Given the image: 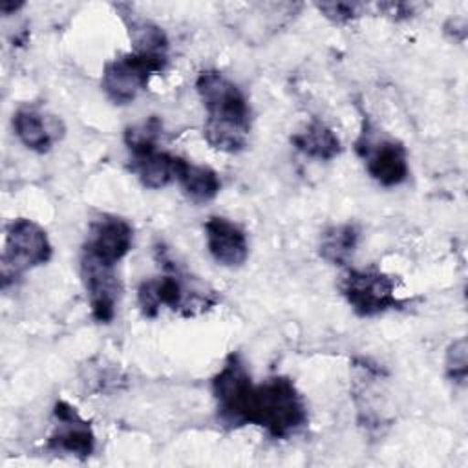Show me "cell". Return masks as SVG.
Here are the masks:
<instances>
[{
  "label": "cell",
  "instance_id": "cell-18",
  "mask_svg": "<svg viewBox=\"0 0 468 468\" xmlns=\"http://www.w3.org/2000/svg\"><path fill=\"white\" fill-rule=\"evenodd\" d=\"M444 369L446 377L459 386H464L466 377H468V344L466 338H457L453 340L444 356Z\"/></svg>",
  "mask_w": 468,
  "mask_h": 468
},
{
  "label": "cell",
  "instance_id": "cell-10",
  "mask_svg": "<svg viewBox=\"0 0 468 468\" xmlns=\"http://www.w3.org/2000/svg\"><path fill=\"white\" fill-rule=\"evenodd\" d=\"M55 426L48 437L46 448L55 453H68L86 459L95 450V433L91 424L80 417L75 406L66 400H57L53 406Z\"/></svg>",
  "mask_w": 468,
  "mask_h": 468
},
{
  "label": "cell",
  "instance_id": "cell-9",
  "mask_svg": "<svg viewBox=\"0 0 468 468\" xmlns=\"http://www.w3.org/2000/svg\"><path fill=\"white\" fill-rule=\"evenodd\" d=\"M80 278L93 320L99 324H110L121 298V282L117 278L115 265L102 263L82 252Z\"/></svg>",
  "mask_w": 468,
  "mask_h": 468
},
{
  "label": "cell",
  "instance_id": "cell-17",
  "mask_svg": "<svg viewBox=\"0 0 468 468\" xmlns=\"http://www.w3.org/2000/svg\"><path fill=\"white\" fill-rule=\"evenodd\" d=\"M358 229L351 223L333 225L320 238V256L331 265H346L358 243Z\"/></svg>",
  "mask_w": 468,
  "mask_h": 468
},
{
  "label": "cell",
  "instance_id": "cell-12",
  "mask_svg": "<svg viewBox=\"0 0 468 468\" xmlns=\"http://www.w3.org/2000/svg\"><path fill=\"white\" fill-rule=\"evenodd\" d=\"M207 247L210 256L223 267H239L249 256L245 230L221 216H210L205 223Z\"/></svg>",
  "mask_w": 468,
  "mask_h": 468
},
{
  "label": "cell",
  "instance_id": "cell-15",
  "mask_svg": "<svg viewBox=\"0 0 468 468\" xmlns=\"http://www.w3.org/2000/svg\"><path fill=\"white\" fill-rule=\"evenodd\" d=\"M292 146L303 155L318 161H331L342 152L340 139L324 121L313 119L291 137Z\"/></svg>",
  "mask_w": 468,
  "mask_h": 468
},
{
  "label": "cell",
  "instance_id": "cell-2",
  "mask_svg": "<svg viewBox=\"0 0 468 468\" xmlns=\"http://www.w3.org/2000/svg\"><path fill=\"white\" fill-rule=\"evenodd\" d=\"M243 419L245 426H260L272 439H289L307 424V406L294 382L276 375L252 384Z\"/></svg>",
  "mask_w": 468,
  "mask_h": 468
},
{
  "label": "cell",
  "instance_id": "cell-14",
  "mask_svg": "<svg viewBox=\"0 0 468 468\" xmlns=\"http://www.w3.org/2000/svg\"><path fill=\"white\" fill-rule=\"evenodd\" d=\"M176 179L185 196L194 203H207L221 190V181L216 170L205 165L190 163L179 155L176 161Z\"/></svg>",
  "mask_w": 468,
  "mask_h": 468
},
{
  "label": "cell",
  "instance_id": "cell-19",
  "mask_svg": "<svg viewBox=\"0 0 468 468\" xmlns=\"http://www.w3.org/2000/svg\"><path fill=\"white\" fill-rule=\"evenodd\" d=\"M316 9L333 24H349L362 16L367 5L362 2H322L316 4Z\"/></svg>",
  "mask_w": 468,
  "mask_h": 468
},
{
  "label": "cell",
  "instance_id": "cell-6",
  "mask_svg": "<svg viewBox=\"0 0 468 468\" xmlns=\"http://www.w3.org/2000/svg\"><path fill=\"white\" fill-rule=\"evenodd\" d=\"M51 258V243L46 230L27 218L13 219L5 229V245L2 254L4 285L24 271L48 263Z\"/></svg>",
  "mask_w": 468,
  "mask_h": 468
},
{
  "label": "cell",
  "instance_id": "cell-5",
  "mask_svg": "<svg viewBox=\"0 0 468 468\" xmlns=\"http://www.w3.org/2000/svg\"><path fill=\"white\" fill-rule=\"evenodd\" d=\"M166 55L126 53L110 62L102 69L101 86L106 97L115 104H130L146 90L150 79L166 68Z\"/></svg>",
  "mask_w": 468,
  "mask_h": 468
},
{
  "label": "cell",
  "instance_id": "cell-8",
  "mask_svg": "<svg viewBox=\"0 0 468 468\" xmlns=\"http://www.w3.org/2000/svg\"><path fill=\"white\" fill-rule=\"evenodd\" d=\"M355 150L364 159L367 174L382 186H397L408 179L410 166L406 148L395 139H377L367 119L362 122Z\"/></svg>",
  "mask_w": 468,
  "mask_h": 468
},
{
  "label": "cell",
  "instance_id": "cell-7",
  "mask_svg": "<svg viewBox=\"0 0 468 468\" xmlns=\"http://www.w3.org/2000/svg\"><path fill=\"white\" fill-rule=\"evenodd\" d=\"M252 378L239 353H230L221 369L212 378V395L218 419L229 428L245 426V404L252 388Z\"/></svg>",
  "mask_w": 468,
  "mask_h": 468
},
{
  "label": "cell",
  "instance_id": "cell-20",
  "mask_svg": "<svg viewBox=\"0 0 468 468\" xmlns=\"http://www.w3.org/2000/svg\"><path fill=\"white\" fill-rule=\"evenodd\" d=\"M377 7L380 13H384L391 20H404L413 15L415 5L408 4V2H380V4H377Z\"/></svg>",
  "mask_w": 468,
  "mask_h": 468
},
{
  "label": "cell",
  "instance_id": "cell-21",
  "mask_svg": "<svg viewBox=\"0 0 468 468\" xmlns=\"http://www.w3.org/2000/svg\"><path fill=\"white\" fill-rule=\"evenodd\" d=\"M20 7H24V2H13V0H2V2H0V11H2V15H13V13L18 11Z\"/></svg>",
  "mask_w": 468,
  "mask_h": 468
},
{
  "label": "cell",
  "instance_id": "cell-1",
  "mask_svg": "<svg viewBox=\"0 0 468 468\" xmlns=\"http://www.w3.org/2000/svg\"><path fill=\"white\" fill-rule=\"evenodd\" d=\"M196 91L207 110L205 141L225 154L241 152L250 132V106L245 93L218 69L201 71Z\"/></svg>",
  "mask_w": 468,
  "mask_h": 468
},
{
  "label": "cell",
  "instance_id": "cell-16",
  "mask_svg": "<svg viewBox=\"0 0 468 468\" xmlns=\"http://www.w3.org/2000/svg\"><path fill=\"white\" fill-rule=\"evenodd\" d=\"M13 128L18 141L37 154L51 150L55 135L46 122V117L33 108H20L13 115Z\"/></svg>",
  "mask_w": 468,
  "mask_h": 468
},
{
  "label": "cell",
  "instance_id": "cell-13",
  "mask_svg": "<svg viewBox=\"0 0 468 468\" xmlns=\"http://www.w3.org/2000/svg\"><path fill=\"white\" fill-rule=\"evenodd\" d=\"M121 20L126 26L133 53L143 55H166L168 38L166 33L148 18H143L128 4H115Z\"/></svg>",
  "mask_w": 468,
  "mask_h": 468
},
{
  "label": "cell",
  "instance_id": "cell-3",
  "mask_svg": "<svg viewBox=\"0 0 468 468\" xmlns=\"http://www.w3.org/2000/svg\"><path fill=\"white\" fill-rule=\"evenodd\" d=\"M218 298L207 291H196L179 274H165L144 280L137 289V303L146 318H155L165 305L181 316H196L208 311Z\"/></svg>",
  "mask_w": 468,
  "mask_h": 468
},
{
  "label": "cell",
  "instance_id": "cell-11",
  "mask_svg": "<svg viewBox=\"0 0 468 468\" xmlns=\"http://www.w3.org/2000/svg\"><path fill=\"white\" fill-rule=\"evenodd\" d=\"M133 229L117 216H102L95 219L90 229L82 252L108 265H117L132 249Z\"/></svg>",
  "mask_w": 468,
  "mask_h": 468
},
{
  "label": "cell",
  "instance_id": "cell-4",
  "mask_svg": "<svg viewBox=\"0 0 468 468\" xmlns=\"http://www.w3.org/2000/svg\"><path fill=\"white\" fill-rule=\"evenodd\" d=\"M338 289L362 318L400 309L406 303L397 296V280L378 269H347L338 280Z\"/></svg>",
  "mask_w": 468,
  "mask_h": 468
}]
</instances>
